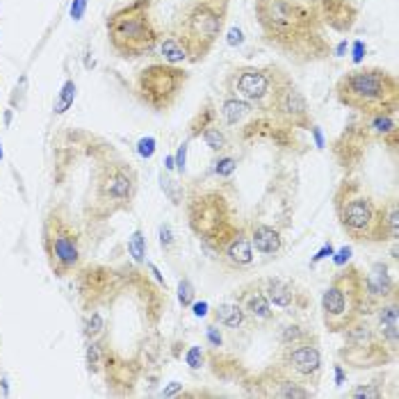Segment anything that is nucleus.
Instances as JSON below:
<instances>
[{
	"instance_id": "10",
	"label": "nucleus",
	"mask_w": 399,
	"mask_h": 399,
	"mask_svg": "<svg viewBox=\"0 0 399 399\" xmlns=\"http://www.w3.org/2000/svg\"><path fill=\"white\" fill-rule=\"evenodd\" d=\"M290 80V74L279 64H242L230 69L224 80V94H235L239 99L249 101L260 114H270L276 94Z\"/></svg>"
},
{
	"instance_id": "26",
	"label": "nucleus",
	"mask_w": 399,
	"mask_h": 399,
	"mask_svg": "<svg viewBox=\"0 0 399 399\" xmlns=\"http://www.w3.org/2000/svg\"><path fill=\"white\" fill-rule=\"evenodd\" d=\"M212 315V322L217 326H221V331H230V333H244V331H251L253 322L246 313L242 310V306L237 301H219V304L210 310Z\"/></svg>"
},
{
	"instance_id": "45",
	"label": "nucleus",
	"mask_w": 399,
	"mask_h": 399,
	"mask_svg": "<svg viewBox=\"0 0 399 399\" xmlns=\"http://www.w3.org/2000/svg\"><path fill=\"white\" fill-rule=\"evenodd\" d=\"M85 7H87V0H74V5H71V19H74V21L83 19Z\"/></svg>"
},
{
	"instance_id": "17",
	"label": "nucleus",
	"mask_w": 399,
	"mask_h": 399,
	"mask_svg": "<svg viewBox=\"0 0 399 399\" xmlns=\"http://www.w3.org/2000/svg\"><path fill=\"white\" fill-rule=\"evenodd\" d=\"M270 114L276 121L286 123V126L295 128V130H310L315 126L310 103L295 85V80H290V83L281 87V92L276 94V99L272 103Z\"/></svg>"
},
{
	"instance_id": "46",
	"label": "nucleus",
	"mask_w": 399,
	"mask_h": 399,
	"mask_svg": "<svg viewBox=\"0 0 399 399\" xmlns=\"http://www.w3.org/2000/svg\"><path fill=\"white\" fill-rule=\"evenodd\" d=\"M349 258H351V249L349 246H342V249L335 253V258H333V262L338 265V267H344V265L349 262Z\"/></svg>"
},
{
	"instance_id": "12",
	"label": "nucleus",
	"mask_w": 399,
	"mask_h": 399,
	"mask_svg": "<svg viewBox=\"0 0 399 399\" xmlns=\"http://www.w3.org/2000/svg\"><path fill=\"white\" fill-rule=\"evenodd\" d=\"M190 83V74L183 66L153 62L135 78V96L155 112L172 110Z\"/></svg>"
},
{
	"instance_id": "50",
	"label": "nucleus",
	"mask_w": 399,
	"mask_h": 399,
	"mask_svg": "<svg viewBox=\"0 0 399 399\" xmlns=\"http://www.w3.org/2000/svg\"><path fill=\"white\" fill-rule=\"evenodd\" d=\"M242 41H244V37H242V30H239V28H233L228 32V43H230V46H239Z\"/></svg>"
},
{
	"instance_id": "3",
	"label": "nucleus",
	"mask_w": 399,
	"mask_h": 399,
	"mask_svg": "<svg viewBox=\"0 0 399 399\" xmlns=\"http://www.w3.org/2000/svg\"><path fill=\"white\" fill-rule=\"evenodd\" d=\"M224 181L219 185H201L185 197V215L192 235L208 253L217 255L228 237L235 233L239 221L235 190Z\"/></svg>"
},
{
	"instance_id": "4",
	"label": "nucleus",
	"mask_w": 399,
	"mask_h": 399,
	"mask_svg": "<svg viewBox=\"0 0 399 399\" xmlns=\"http://www.w3.org/2000/svg\"><path fill=\"white\" fill-rule=\"evenodd\" d=\"M335 99L342 108L354 110L360 117L397 114L399 83L390 71L381 66H360L338 78Z\"/></svg>"
},
{
	"instance_id": "30",
	"label": "nucleus",
	"mask_w": 399,
	"mask_h": 399,
	"mask_svg": "<svg viewBox=\"0 0 399 399\" xmlns=\"http://www.w3.org/2000/svg\"><path fill=\"white\" fill-rule=\"evenodd\" d=\"M313 335H317L313 331V326L292 322V324H286L279 331V344H281V347H286V344H295V342H301V340H308V338H313Z\"/></svg>"
},
{
	"instance_id": "19",
	"label": "nucleus",
	"mask_w": 399,
	"mask_h": 399,
	"mask_svg": "<svg viewBox=\"0 0 399 399\" xmlns=\"http://www.w3.org/2000/svg\"><path fill=\"white\" fill-rule=\"evenodd\" d=\"M233 299L242 306L246 317H249L253 324H274L279 319V313L274 310V306L270 304V299L262 290V279L244 283L242 288L235 290Z\"/></svg>"
},
{
	"instance_id": "29",
	"label": "nucleus",
	"mask_w": 399,
	"mask_h": 399,
	"mask_svg": "<svg viewBox=\"0 0 399 399\" xmlns=\"http://www.w3.org/2000/svg\"><path fill=\"white\" fill-rule=\"evenodd\" d=\"M381 230H384V244L399 239V206L395 194L381 201Z\"/></svg>"
},
{
	"instance_id": "35",
	"label": "nucleus",
	"mask_w": 399,
	"mask_h": 399,
	"mask_svg": "<svg viewBox=\"0 0 399 399\" xmlns=\"http://www.w3.org/2000/svg\"><path fill=\"white\" fill-rule=\"evenodd\" d=\"M128 253L132 255V260H135L137 265H144V255H146V237L144 233L137 228L135 233H132V237L128 239Z\"/></svg>"
},
{
	"instance_id": "24",
	"label": "nucleus",
	"mask_w": 399,
	"mask_h": 399,
	"mask_svg": "<svg viewBox=\"0 0 399 399\" xmlns=\"http://www.w3.org/2000/svg\"><path fill=\"white\" fill-rule=\"evenodd\" d=\"M246 226H249V237L255 253L267 255V258H276L286 249V237H283V233L276 226L265 224V221H249Z\"/></svg>"
},
{
	"instance_id": "44",
	"label": "nucleus",
	"mask_w": 399,
	"mask_h": 399,
	"mask_svg": "<svg viewBox=\"0 0 399 399\" xmlns=\"http://www.w3.org/2000/svg\"><path fill=\"white\" fill-rule=\"evenodd\" d=\"M365 52H368V46H365V41H354V46H351V59H354V64H360L363 57H365Z\"/></svg>"
},
{
	"instance_id": "7",
	"label": "nucleus",
	"mask_w": 399,
	"mask_h": 399,
	"mask_svg": "<svg viewBox=\"0 0 399 399\" xmlns=\"http://www.w3.org/2000/svg\"><path fill=\"white\" fill-rule=\"evenodd\" d=\"M228 5L215 0H190L176 21L174 37L188 52L190 64L206 59L219 41L226 25Z\"/></svg>"
},
{
	"instance_id": "37",
	"label": "nucleus",
	"mask_w": 399,
	"mask_h": 399,
	"mask_svg": "<svg viewBox=\"0 0 399 399\" xmlns=\"http://www.w3.org/2000/svg\"><path fill=\"white\" fill-rule=\"evenodd\" d=\"M160 185H162V190L167 192V197L172 199L174 206H181V201H185V194H183V185L176 183L169 178V174L162 172L160 174Z\"/></svg>"
},
{
	"instance_id": "40",
	"label": "nucleus",
	"mask_w": 399,
	"mask_h": 399,
	"mask_svg": "<svg viewBox=\"0 0 399 399\" xmlns=\"http://www.w3.org/2000/svg\"><path fill=\"white\" fill-rule=\"evenodd\" d=\"M206 358H208V354H206V349H201L199 344H194V347H190L188 354H185V363L190 365V370H201L206 365Z\"/></svg>"
},
{
	"instance_id": "2",
	"label": "nucleus",
	"mask_w": 399,
	"mask_h": 399,
	"mask_svg": "<svg viewBox=\"0 0 399 399\" xmlns=\"http://www.w3.org/2000/svg\"><path fill=\"white\" fill-rule=\"evenodd\" d=\"M139 192V174L105 139H96L90 194L85 199V219L108 221L132 208Z\"/></svg>"
},
{
	"instance_id": "6",
	"label": "nucleus",
	"mask_w": 399,
	"mask_h": 399,
	"mask_svg": "<svg viewBox=\"0 0 399 399\" xmlns=\"http://www.w3.org/2000/svg\"><path fill=\"white\" fill-rule=\"evenodd\" d=\"M333 210L340 230L351 242L384 244L381 201L360 181L344 176L333 192Z\"/></svg>"
},
{
	"instance_id": "49",
	"label": "nucleus",
	"mask_w": 399,
	"mask_h": 399,
	"mask_svg": "<svg viewBox=\"0 0 399 399\" xmlns=\"http://www.w3.org/2000/svg\"><path fill=\"white\" fill-rule=\"evenodd\" d=\"M183 393V384H178V381H174V384L169 388L162 390V397H178Z\"/></svg>"
},
{
	"instance_id": "14",
	"label": "nucleus",
	"mask_w": 399,
	"mask_h": 399,
	"mask_svg": "<svg viewBox=\"0 0 399 399\" xmlns=\"http://www.w3.org/2000/svg\"><path fill=\"white\" fill-rule=\"evenodd\" d=\"M242 388L246 395L265 399H308L315 395V390L292 379L279 363H272L258 374H246L242 379Z\"/></svg>"
},
{
	"instance_id": "43",
	"label": "nucleus",
	"mask_w": 399,
	"mask_h": 399,
	"mask_svg": "<svg viewBox=\"0 0 399 399\" xmlns=\"http://www.w3.org/2000/svg\"><path fill=\"white\" fill-rule=\"evenodd\" d=\"M155 137H141L139 141H137V153L141 155V158H146V160H150L153 158V153H155Z\"/></svg>"
},
{
	"instance_id": "9",
	"label": "nucleus",
	"mask_w": 399,
	"mask_h": 399,
	"mask_svg": "<svg viewBox=\"0 0 399 399\" xmlns=\"http://www.w3.org/2000/svg\"><path fill=\"white\" fill-rule=\"evenodd\" d=\"M41 246L55 279L74 276L83 265V230L66 206H52L41 226Z\"/></svg>"
},
{
	"instance_id": "34",
	"label": "nucleus",
	"mask_w": 399,
	"mask_h": 399,
	"mask_svg": "<svg viewBox=\"0 0 399 399\" xmlns=\"http://www.w3.org/2000/svg\"><path fill=\"white\" fill-rule=\"evenodd\" d=\"M212 172L219 181H230L233 174L237 172V158L228 155V153H219V158L212 162Z\"/></svg>"
},
{
	"instance_id": "20",
	"label": "nucleus",
	"mask_w": 399,
	"mask_h": 399,
	"mask_svg": "<svg viewBox=\"0 0 399 399\" xmlns=\"http://www.w3.org/2000/svg\"><path fill=\"white\" fill-rule=\"evenodd\" d=\"M313 5L324 28L338 34L351 32L360 14L354 0H313Z\"/></svg>"
},
{
	"instance_id": "8",
	"label": "nucleus",
	"mask_w": 399,
	"mask_h": 399,
	"mask_svg": "<svg viewBox=\"0 0 399 399\" xmlns=\"http://www.w3.org/2000/svg\"><path fill=\"white\" fill-rule=\"evenodd\" d=\"M322 322L329 333H342L351 322L368 315L365 274L356 265H344L326 286L322 301Z\"/></svg>"
},
{
	"instance_id": "54",
	"label": "nucleus",
	"mask_w": 399,
	"mask_h": 399,
	"mask_svg": "<svg viewBox=\"0 0 399 399\" xmlns=\"http://www.w3.org/2000/svg\"><path fill=\"white\" fill-rule=\"evenodd\" d=\"M215 3H224V5H228V0H215Z\"/></svg>"
},
{
	"instance_id": "42",
	"label": "nucleus",
	"mask_w": 399,
	"mask_h": 399,
	"mask_svg": "<svg viewBox=\"0 0 399 399\" xmlns=\"http://www.w3.org/2000/svg\"><path fill=\"white\" fill-rule=\"evenodd\" d=\"M188 144H190V139H185L183 144L178 146V150H176V155H174L176 172H178V174H185V169H188Z\"/></svg>"
},
{
	"instance_id": "21",
	"label": "nucleus",
	"mask_w": 399,
	"mask_h": 399,
	"mask_svg": "<svg viewBox=\"0 0 399 399\" xmlns=\"http://www.w3.org/2000/svg\"><path fill=\"white\" fill-rule=\"evenodd\" d=\"M217 258L226 270H233V272L246 270L253 265L255 251H253V244L249 237V226H246L244 221L235 228V233L228 237V242L221 246Z\"/></svg>"
},
{
	"instance_id": "51",
	"label": "nucleus",
	"mask_w": 399,
	"mask_h": 399,
	"mask_svg": "<svg viewBox=\"0 0 399 399\" xmlns=\"http://www.w3.org/2000/svg\"><path fill=\"white\" fill-rule=\"evenodd\" d=\"M347 48H349V43H347V39H342L338 46H333V50H331V55H335V57H344V52H347Z\"/></svg>"
},
{
	"instance_id": "27",
	"label": "nucleus",
	"mask_w": 399,
	"mask_h": 399,
	"mask_svg": "<svg viewBox=\"0 0 399 399\" xmlns=\"http://www.w3.org/2000/svg\"><path fill=\"white\" fill-rule=\"evenodd\" d=\"M206 363L210 365L212 374L221 381H237V384H242V379L249 374V372L242 368V363L235 356H230V354H224L221 349H210Z\"/></svg>"
},
{
	"instance_id": "11",
	"label": "nucleus",
	"mask_w": 399,
	"mask_h": 399,
	"mask_svg": "<svg viewBox=\"0 0 399 399\" xmlns=\"http://www.w3.org/2000/svg\"><path fill=\"white\" fill-rule=\"evenodd\" d=\"M340 335H342V347L338 349V358L342 365L354 370H374V368L393 365L397 360V354L377 333L370 315L358 317Z\"/></svg>"
},
{
	"instance_id": "22",
	"label": "nucleus",
	"mask_w": 399,
	"mask_h": 399,
	"mask_svg": "<svg viewBox=\"0 0 399 399\" xmlns=\"http://www.w3.org/2000/svg\"><path fill=\"white\" fill-rule=\"evenodd\" d=\"M365 292H368V308H370V313L379 304H384V301L393 299V297H399L397 279L393 276V274H390L388 262H384V260L372 262V267L365 274Z\"/></svg>"
},
{
	"instance_id": "41",
	"label": "nucleus",
	"mask_w": 399,
	"mask_h": 399,
	"mask_svg": "<svg viewBox=\"0 0 399 399\" xmlns=\"http://www.w3.org/2000/svg\"><path fill=\"white\" fill-rule=\"evenodd\" d=\"M206 340L210 344V349H221V347H224V333H221V326H217L215 322L208 324Z\"/></svg>"
},
{
	"instance_id": "52",
	"label": "nucleus",
	"mask_w": 399,
	"mask_h": 399,
	"mask_svg": "<svg viewBox=\"0 0 399 399\" xmlns=\"http://www.w3.org/2000/svg\"><path fill=\"white\" fill-rule=\"evenodd\" d=\"M310 132H313L317 148H324V137H322V130H319V126H313V128H310Z\"/></svg>"
},
{
	"instance_id": "23",
	"label": "nucleus",
	"mask_w": 399,
	"mask_h": 399,
	"mask_svg": "<svg viewBox=\"0 0 399 399\" xmlns=\"http://www.w3.org/2000/svg\"><path fill=\"white\" fill-rule=\"evenodd\" d=\"M372 324H374L377 333L384 338V342L397 354L399 347V297H393L379 304L370 313Z\"/></svg>"
},
{
	"instance_id": "13",
	"label": "nucleus",
	"mask_w": 399,
	"mask_h": 399,
	"mask_svg": "<svg viewBox=\"0 0 399 399\" xmlns=\"http://www.w3.org/2000/svg\"><path fill=\"white\" fill-rule=\"evenodd\" d=\"M276 363L288 372L292 379L299 384L308 386L310 390H317L324 377V356L319 349V338L313 335L308 340H301L295 344H286L279 351Z\"/></svg>"
},
{
	"instance_id": "28",
	"label": "nucleus",
	"mask_w": 399,
	"mask_h": 399,
	"mask_svg": "<svg viewBox=\"0 0 399 399\" xmlns=\"http://www.w3.org/2000/svg\"><path fill=\"white\" fill-rule=\"evenodd\" d=\"M217 123H221V119H219V108L215 105V101L212 99L203 101V105L188 123V139H201L203 132L212 126H217Z\"/></svg>"
},
{
	"instance_id": "1",
	"label": "nucleus",
	"mask_w": 399,
	"mask_h": 399,
	"mask_svg": "<svg viewBox=\"0 0 399 399\" xmlns=\"http://www.w3.org/2000/svg\"><path fill=\"white\" fill-rule=\"evenodd\" d=\"M253 12L262 41L295 64L331 57L329 30L319 21L313 0H255Z\"/></svg>"
},
{
	"instance_id": "16",
	"label": "nucleus",
	"mask_w": 399,
	"mask_h": 399,
	"mask_svg": "<svg viewBox=\"0 0 399 399\" xmlns=\"http://www.w3.org/2000/svg\"><path fill=\"white\" fill-rule=\"evenodd\" d=\"M235 135L239 141H267L283 150H297V146H301L297 130L276 121L272 114H255Z\"/></svg>"
},
{
	"instance_id": "38",
	"label": "nucleus",
	"mask_w": 399,
	"mask_h": 399,
	"mask_svg": "<svg viewBox=\"0 0 399 399\" xmlns=\"http://www.w3.org/2000/svg\"><path fill=\"white\" fill-rule=\"evenodd\" d=\"M158 235H160V246H162V251L169 255V253H174L176 251V246H178V239H176V233H174V228H172V224H160V228H158Z\"/></svg>"
},
{
	"instance_id": "47",
	"label": "nucleus",
	"mask_w": 399,
	"mask_h": 399,
	"mask_svg": "<svg viewBox=\"0 0 399 399\" xmlns=\"http://www.w3.org/2000/svg\"><path fill=\"white\" fill-rule=\"evenodd\" d=\"M329 255H333V244L331 242H326L322 249H319L317 253H315V258H313V262L310 265H317L319 260H324V258H329Z\"/></svg>"
},
{
	"instance_id": "15",
	"label": "nucleus",
	"mask_w": 399,
	"mask_h": 399,
	"mask_svg": "<svg viewBox=\"0 0 399 399\" xmlns=\"http://www.w3.org/2000/svg\"><path fill=\"white\" fill-rule=\"evenodd\" d=\"M372 144H379V141L374 135H372V130L368 128L365 117H360L358 121H351L349 126H344V130L333 139V144H331L333 160L338 162L344 176H351L358 169Z\"/></svg>"
},
{
	"instance_id": "25",
	"label": "nucleus",
	"mask_w": 399,
	"mask_h": 399,
	"mask_svg": "<svg viewBox=\"0 0 399 399\" xmlns=\"http://www.w3.org/2000/svg\"><path fill=\"white\" fill-rule=\"evenodd\" d=\"M217 108H219L221 126H224L226 130L228 128L235 130V132L242 128L249 119H253L255 114H260L249 101L239 99V96H235V94H224V99H221V103L217 105Z\"/></svg>"
},
{
	"instance_id": "53",
	"label": "nucleus",
	"mask_w": 399,
	"mask_h": 399,
	"mask_svg": "<svg viewBox=\"0 0 399 399\" xmlns=\"http://www.w3.org/2000/svg\"><path fill=\"white\" fill-rule=\"evenodd\" d=\"M335 381H338V386L344 381V372H342V365H335Z\"/></svg>"
},
{
	"instance_id": "36",
	"label": "nucleus",
	"mask_w": 399,
	"mask_h": 399,
	"mask_svg": "<svg viewBox=\"0 0 399 399\" xmlns=\"http://www.w3.org/2000/svg\"><path fill=\"white\" fill-rule=\"evenodd\" d=\"M74 101H76V83L74 80H66L64 83V87H62V92H59V96H57V101H55V114H64L71 105H74Z\"/></svg>"
},
{
	"instance_id": "32",
	"label": "nucleus",
	"mask_w": 399,
	"mask_h": 399,
	"mask_svg": "<svg viewBox=\"0 0 399 399\" xmlns=\"http://www.w3.org/2000/svg\"><path fill=\"white\" fill-rule=\"evenodd\" d=\"M158 48H160V55L164 57L167 64H183V62H188V52H185V48L178 43V39L174 37V34H169V37H164V39H160L158 43Z\"/></svg>"
},
{
	"instance_id": "48",
	"label": "nucleus",
	"mask_w": 399,
	"mask_h": 399,
	"mask_svg": "<svg viewBox=\"0 0 399 399\" xmlns=\"http://www.w3.org/2000/svg\"><path fill=\"white\" fill-rule=\"evenodd\" d=\"M192 310H194V315H197V317H206L210 313V306H208V301H194Z\"/></svg>"
},
{
	"instance_id": "31",
	"label": "nucleus",
	"mask_w": 399,
	"mask_h": 399,
	"mask_svg": "<svg viewBox=\"0 0 399 399\" xmlns=\"http://www.w3.org/2000/svg\"><path fill=\"white\" fill-rule=\"evenodd\" d=\"M386 395V374H381L365 384H358L356 388L349 390L351 399H381Z\"/></svg>"
},
{
	"instance_id": "39",
	"label": "nucleus",
	"mask_w": 399,
	"mask_h": 399,
	"mask_svg": "<svg viewBox=\"0 0 399 399\" xmlns=\"http://www.w3.org/2000/svg\"><path fill=\"white\" fill-rule=\"evenodd\" d=\"M194 301H197V288H194V283L185 276L178 283V304L183 308H192Z\"/></svg>"
},
{
	"instance_id": "33",
	"label": "nucleus",
	"mask_w": 399,
	"mask_h": 399,
	"mask_svg": "<svg viewBox=\"0 0 399 399\" xmlns=\"http://www.w3.org/2000/svg\"><path fill=\"white\" fill-rule=\"evenodd\" d=\"M201 139L206 141V146L212 150V153H226V150L230 148V137H228V132H226L224 126H221V123L208 128L201 135Z\"/></svg>"
},
{
	"instance_id": "18",
	"label": "nucleus",
	"mask_w": 399,
	"mask_h": 399,
	"mask_svg": "<svg viewBox=\"0 0 399 399\" xmlns=\"http://www.w3.org/2000/svg\"><path fill=\"white\" fill-rule=\"evenodd\" d=\"M262 290L267 295L270 304L274 308L283 310V313H306L313 306L310 295L299 286L297 281L283 279V276H270L262 279Z\"/></svg>"
},
{
	"instance_id": "5",
	"label": "nucleus",
	"mask_w": 399,
	"mask_h": 399,
	"mask_svg": "<svg viewBox=\"0 0 399 399\" xmlns=\"http://www.w3.org/2000/svg\"><path fill=\"white\" fill-rule=\"evenodd\" d=\"M155 5L158 0H132L108 16L110 48L121 59H139L158 48L162 34L155 23Z\"/></svg>"
}]
</instances>
